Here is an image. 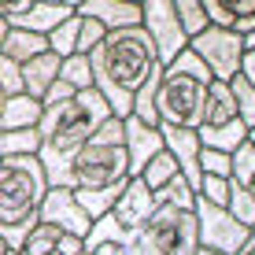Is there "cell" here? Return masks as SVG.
Listing matches in <instances>:
<instances>
[{"instance_id": "obj_7", "label": "cell", "mask_w": 255, "mask_h": 255, "mask_svg": "<svg viewBox=\"0 0 255 255\" xmlns=\"http://www.w3.org/2000/svg\"><path fill=\"white\" fill-rule=\"evenodd\" d=\"M189 48L207 63L211 78H222V82H230L237 70H241L244 33L230 30V26H215V22H207L204 30L196 33V37H189Z\"/></svg>"}, {"instance_id": "obj_16", "label": "cell", "mask_w": 255, "mask_h": 255, "mask_svg": "<svg viewBox=\"0 0 255 255\" xmlns=\"http://www.w3.org/2000/svg\"><path fill=\"white\" fill-rule=\"evenodd\" d=\"M204 11L215 26H230L237 33L255 30V0H204Z\"/></svg>"}, {"instance_id": "obj_31", "label": "cell", "mask_w": 255, "mask_h": 255, "mask_svg": "<svg viewBox=\"0 0 255 255\" xmlns=\"http://www.w3.org/2000/svg\"><path fill=\"white\" fill-rule=\"evenodd\" d=\"M196 192H200L204 200H211V204L226 207V204H230V178H222V174H204Z\"/></svg>"}, {"instance_id": "obj_1", "label": "cell", "mask_w": 255, "mask_h": 255, "mask_svg": "<svg viewBox=\"0 0 255 255\" xmlns=\"http://www.w3.org/2000/svg\"><path fill=\"white\" fill-rule=\"evenodd\" d=\"M89 63H93V85L104 93L111 115L126 119L133 115V96L137 89L163 70L159 48H155L152 33L144 26H115V30L104 33V41L89 52Z\"/></svg>"}, {"instance_id": "obj_40", "label": "cell", "mask_w": 255, "mask_h": 255, "mask_svg": "<svg viewBox=\"0 0 255 255\" xmlns=\"http://www.w3.org/2000/svg\"><path fill=\"white\" fill-rule=\"evenodd\" d=\"M15 252H19V248H11V244H7L4 237H0V255H15Z\"/></svg>"}, {"instance_id": "obj_43", "label": "cell", "mask_w": 255, "mask_h": 255, "mask_svg": "<svg viewBox=\"0 0 255 255\" xmlns=\"http://www.w3.org/2000/svg\"><path fill=\"white\" fill-rule=\"evenodd\" d=\"M15 255H19V252H15Z\"/></svg>"}, {"instance_id": "obj_4", "label": "cell", "mask_w": 255, "mask_h": 255, "mask_svg": "<svg viewBox=\"0 0 255 255\" xmlns=\"http://www.w3.org/2000/svg\"><path fill=\"white\" fill-rule=\"evenodd\" d=\"M48 174L37 155H0V237L22 248L26 233L41 218Z\"/></svg>"}, {"instance_id": "obj_18", "label": "cell", "mask_w": 255, "mask_h": 255, "mask_svg": "<svg viewBox=\"0 0 255 255\" xmlns=\"http://www.w3.org/2000/svg\"><path fill=\"white\" fill-rule=\"evenodd\" d=\"M78 11L100 19L108 30H115V26H137L140 22V4H129V0H85Z\"/></svg>"}, {"instance_id": "obj_23", "label": "cell", "mask_w": 255, "mask_h": 255, "mask_svg": "<svg viewBox=\"0 0 255 255\" xmlns=\"http://www.w3.org/2000/svg\"><path fill=\"white\" fill-rule=\"evenodd\" d=\"M230 181L255 200V144L252 140H244L241 148H233V174H230Z\"/></svg>"}, {"instance_id": "obj_10", "label": "cell", "mask_w": 255, "mask_h": 255, "mask_svg": "<svg viewBox=\"0 0 255 255\" xmlns=\"http://www.w3.org/2000/svg\"><path fill=\"white\" fill-rule=\"evenodd\" d=\"M41 222H52V226H59V230H67L74 237H85L93 218L70 185H48L45 200H41Z\"/></svg>"}, {"instance_id": "obj_15", "label": "cell", "mask_w": 255, "mask_h": 255, "mask_svg": "<svg viewBox=\"0 0 255 255\" xmlns=\"http://www.w3.org/2000/svg\"><path fill=\"white\" fill-rule=\"evenodd\" d=\"M45 115V100L30 93H7L0 96V129H22V126H37Z\"/></svg>"}, {"instance_id": "obj_35", "label": "cell", "mask_w": 255, "mask_h": 255, "mask_svg": "<svg viewBox=\"0 0 255 255\" xmlns=\"http://www.w3.org/2000/svg\"><path fill=\"white\" fill-rule=\"evenodd\" d=\"M74 93H78V89H74L70 82H63V78H56V82L48 85V93L41 96V100H45V104H56V100H67V96H74Z\"/></svg>"}, {"instance_id": "obj_27", "label": "cell", "mask_w": 255, "mask_h": 255, "mask_svg": "<svg viewBox=\"0 0 255 255\" xmlns=\"http://www.w3.org/2000/svg\"><path fill=\"white\" fill-rule=\"evenodd\" d=\"M67 15H74V11H67V7H48V4H37L30 15L19 22L22 30H33V33H48L52 26H59L67 19Z\"/></svg>"}, {"instance_id": "obj_6", "label": "cell", "mask_w": 255, "mask_h": 255, "mask_svg": "<svg viewBox=\"0 0 255 255\" xmlns=\"http://www.w3.org/2000/svg\"><path fill=\"white\" fill-rule=\"evenodd\" d=\"M211 85V70L192 48H181L170 63L163 67V78L155 85V111L159 122L170 126H192L200 122V104Z\"/></svg>"}, {"instance_id": "obj_9", "label": "cell", "mask_w": 255, "mask_h": 255, "mask_svg": "<svg viewBox=\"0 0 255 255\" xmlns=\"http://www.w3.org/2000/svg\"><path fill=\"white\" fill-rule=\"evenodd\" d=\"M140 26L152 33L163 67L170 63L181 48H189V37H185V30H181V22H178L174 0H140Z\"/></svg>"}, {"instance_id": "obj_37", "label": "cell", "mask_w": 255, "mask_h": 255, "mask_svg": "<svg viewBox=\"0 0 255 255\" xmlns=\"http://www.w3.org/2000/svg\"><path fill=\"white\" fill-rule=\"evenodd\" d=\"M41 4H48V7H67V11H78V7H82L85 0H41Z\"/></svg>"}, {"instance_id": "obj_28", "label": "cell", "mask_w": 255, "mask_h": 255, "mask_svg": "<svg viewBox=\"0 0 255 255\" xmlns=\"http://www.w3.org/2000/svg\"><path fill=\"white\" fill-rule=\"evenodd\" d=\"M174 7H178V22H181V30H185V37H196L211 22L207 11H204V0H174Z\"/></svg>"}, {"instance_id": "obj_29", "label": "cell", "mask_w": 255, "mask_h": 255, "mask_svg": "<svg viewBox=\"0 0 255 255\" xmlns=\"http://www.w3.org/2000/svg\"><path fill=\"white\" fill-rule=\"evenodd\" d=\"M230 85H233V96H237V111H241V122L252 129V126H255V85L241 74V70H237V74L230 78Z\"/></svg>"}, {"instance_id": "obj_42", "label": "cell", "mask_w": 255, "mask_h": 255, "mask_svg": "<svg viewBox=\"0 0 255 255\" xmlns=\"http://www.w3.org/2000/svg\"><path fill=\"white\" fill-rule=\"evenodd\" d=\"M129 4H140V0H129Z\"/></svg>"}, {"instance_id": "obj_13", "label": "cell", "mask_w": 255, "mask_h": 255, "mask_svg": "<svg viewBox=\"0 0 255 255\" xmlns=\"http://www.w3.org/2000/svg\"><path fill=\"white\" fill-rule=\"evenodd\" d=\"M122 129H126V152H129V178L144 170V163L152 159L155 152L163 148V129L152 126V122L126 115L122 119Z\"/></svg>"}, {"instance_id": "obj_22", "label": "cell", "mask_w": 255, "mask_h": 255, "mask_svg": "<svg viewBox=\"0 0 255 255\" xmlns=\"http://www.w3.org/2000/svg\"><path fill=\"white\" fill-rule=\"evenodd\" d=\"M41 148V129L22 126V129H0V155H37Z\"/></svg>"}, {"instance_id": "obj_17", "label": "cell", "mask_w": 255, "mask_h": 255, "mask_svg": "<svg viewBox=\"0 0 255 255\" xmlns=\"http://www.w3.org/2000/svg\"><path fill=\"white\" fill-rule=\"evenodd\" d=\"M59 63H63V59H59L52 48L48 52H37L33 59H26V63H22V89L41 100V96L48 93V85L59 78Z\"/></svg>"}, {"instance_id": "obj_41", "label": "cell", "mask_w": 255, "mask_h": 255, "mask_svg": "<svg viewBox=\"0 0 255 255\" xmlns=\"http://www.w3.org/2000/svg\"><path fill=\"white\" fill-rule=\"evenodd\" d=\"M248 140H252V144H255V126H252V129H248Z\"/></svg>"}, {"instance_id": "obj_33", "label": "cell", "mask_w": 255, "mask_h": 255, "mask_svg": "<svg viewBox=\"0 0 255 255\" xmlns=\"http://www.w3.org/2000/svg\"><path fill=\"white\" fill-rule=\"evenodd\" d=\"M37 4H41V0H0V15L7 19V26H19Z\"/></svg>"}, {"instance_id": "obj_19", "label": "cell", "mask_w": 255, "mask_h": 255, "mask_svg": "<svg viewBox=\"0 0 255 255\" xmlns=\"http://www.w3.org/2000/svg\"><path fill=\"white\" fill-rule=\"evenodd\" d=\"M0 52L22 67L26 59H33L37 52H48V33H33V30H22V26H7Z\"/></svg>"}, {"instance_id": "obj_39", "label": "cell", "mask_w": 255, "mask_h": 255, "mask_svg": "<svg viewBox=\"0 0 255 255\" xmlns=\"http://www.w3.org/2000/svg\"><path fill=\"white\" fill-rule=\"evenodd\" d=\"M192 255H226V252H215V248H207V244H196V252Z\"/></svg>"}, {"instance_id": "obj_14", "label": "cell", "mask_w": 255, "mask_h": 255, "mask_svg": "<svg viewBox=\"0 0 255 255\" xmlns=\"http://www.w3.org/2000/svg\"><path fill=\"white\" fill-rule=\"evenodd\" d=\"M237 119H241V111H237L233 85L222 82V78H211V85H207V93H204V104H200L196 129H218V126L237 122Z\"/></svg>"}, {"instance_id": "obj_26", "label": "cell", "mask_w": 255, "mask_h": 255, "mask_svg": "<svg viewBox=\"0 0 255 255\" xmlns=\"http://www.w3.org/2000/svg\"><path fill=\"white\" fill-rule=\"evenodd\" d=\"M59 78L70 82L74 89H89L93 85V63L85 52H74V56H67L63 63H59Z\"/></svg>"}, {"instance_id": "obj_30", "label": "cell", "mask_w": 255, "mask_h": 255, "mask_svg": "<svg viewBox=\"0 0 255 255\" xmlns=\"http://www.w3.org/2000/svg\"><path fill=\"white\" fill-rule=\"evenodd\" d=\"M200 170L230 178V174H233V152H222V148H200Z\"/></svg>"}, {"instance_id": "obj_25", "label": "cell", "mask_w": 255, "mask_h": 255, "mask_svg": "<svg viewBox=\"0 0 255 255\" xmlns=\"http://www.w3.org/2000/svg\"><path fill=\"white\" fill-rule=\"evenodd\" d=\"M78 30H82V15H67L59 26H52L48 30V48L56 52L59 59H67V56H74L78 52Z\"/></svg>"}, {"instance_id": "obj_12", "label": "cell", "mask_w": 255, "mask_h": 255, "mask_svg": "<svg viewBox=\"0 0 255 255\" xmlns=\"http://www.w3.org/2000/svg\"><path fill=\"white\" fill-rule=\"evenodd\" d=\"M152 211H155V192L133 174V178L126 181V189L119 192V200H115V207H111V215H115V222H119L126 233H137L140 226L152 218Z\"/></svg>"}, {"instance_id": "obj_8", "label": "cell", "mask_w": 255, "mask_h": 255, "mask_svg": "<svg viewBox=\"0 0 255 255\" xmlns=\"http://www.w3.org/2000/svg\"><path fill=\"white\" fill-rule=\"evenodd\" d=\"M192 211H196V237H200V244H207V248H215V252L233 255L252 233L244 222H237V218L230 215V207L211 204V200H204L200 192H196Z\"/></svg>"}, {"instance_id": "obj_11", "label": "cell", "mask_w": 255, "mask_h": 255, "mask_svg": "<svg viewBox=\"0 0 255 255\" xmlns=\"http://www.w3.org/2000/svg\"><path fill=\"white\" fill-rule=\"evenodd\" d=\"M163 129V144L170 148V155L178 159L181 166V178L189 181V189L196 192L200 189V178H204V170H200V133L192 126H170V122H159Z\"/></svg>"}, {"instance_id": "obj_20", "label": "cell", "mask_w": 255, "mask_h": 255, "mask_svg": "<svg viewBox=\"0 0 255 255\" xmlns=\"http://www.w3.org/2000/svg\"><path fill=\"white\" fill-rule=\"evenodd\" d=\"M178 174H181V166H178V159H174V155H170V148L163 144L159 152H155L152 159L144 163V170H140L137 178H140V181H144L148 189L155 192V189H163L166 181H174V178H178Z\"/></svg>"}, {"instance_id": "obj_3", "label": "cell", "mask_w": 255, "mask_h": 255, "mask_svg": "<svg viewBox=\"0 0 255 255\" xmlns=\"http://www.w3.org/2000/svg\"><path fill=\"white\" fill-rule=\"evenodd\" d=\"M192 204H196V192L181 174L155 189V211L133 233V255H192L200 244Z\"/></svg>"}, {"instance_id": "obj_38", "label": "cell", "mask_w": 255, "mask_h": 255, "mask_svg": "<svg viewBox=\"0 0 255 255\" xmlns=\"http://www.w3.org/2000/svg\"><path fill=\"white\" fill-rule=\"evenodd\" d=\"M233 255H255V230L248 233V241H244V244H241V248H237Z\"/></svg>"}, {"instance_id": "obj_34", "label": "cell", "mask_w": 255, "mask_h": 255, "mask_svg": "<svg viewBox=\"0 0 255 255\" xmlns=\"http://www.w3.org/2000/svg\"><path fill=\"white\" fill-rule=\"evenodd\" d=\"M241 74L255 85V30L244 33V56H241Z\"/></svg>"}, {"instance_id": "obj_32", "label": "cell", "mask_w": 255, "mask_h": 255, "mask_svg": "<svg viewBox=\"0 0 255 255\" xmlns=\"http://www.w3.org/2000/svg\"><path fill=\"white\" fill-rule=\"evenodd\" d=\"M78 15H82V11H78ZM104 33H108V26H104L100 19H93V15H82V30H78V52H85V56H89V52L104 41Z\"/></svg>"}, {"instance_id": "obj_36", "label": "cell", "mask_w": 255, "mask_h": 255, "mask_svg": "<svg viewBox=\"0 0 255 255\" xmlns=\"http://www.w3.org/2000/svg\"><path fill=\"white\" fill-rule=\"evenodd\" d=\"M19 255H22V252H19ZM45 255H85V244H82V237L70 233L59 248H52V252H45Z\"/></svg>"}, {"instance_id": "obj_2", "label": "cell", "mask_w": 255, "mask_h": 255, "mask_svg": "<svg viewBox=\"0 0 255 255\" xmlns=\"http://www.w3.org/2000/svg\"><path fill=\"white\" fill-rule=\"evenodd\" d=\"M108 119H111V108H108V100H104V93L96 89V85L78 89L74 96H67V100L45 104V115L37 122V129H41L37 159L45 163L48 185H67L74 152Z\"/></svg>"}, {"instance_id": "obj_21", "label": "cell", "mask_w": 255, "mask_h": 255, "mask_svg": "<svg viewBox=\"0 0 255 255\" xmlns=\"http://www.w3.org/2000/svg\"><path fill=\"white\" fill-rule=\"evenodd\" d=\"M67 230H59V226H52V222H41L37 218V226H33L30 233H26V241H22V255H45V252H52V248H59V244L67 241Z\"/></svg>"}, {"instance_id": "obj_5", "label": "cell", "mask_w": 255, "mask_h": 255, "mask_svg": "<svg viewBox=\"0 0 255 255\" xmlns=\"http://www.w3.org/2000/svg\"><path fill=\"white\" fill-rule=\"evenodd\" d=\"M129 181V152H126V129L122 119L111 115L96 133L85 140L70 159L67 185L74 192H104Z\"/></svg>"}, {"instance_id": "obj_24", "label": "cell", "mask_w": 255, "mask_h": 255, "mask_svg": "<svg viewBox=\"0 0 255 255\" xmlns=\"http://www.w3.org/2000/svg\"><path fill=\"white\" fill-rule=\"evenodd\" d=\"M196 133H200V144H204V148H222V152H233V148H241L244 140H248V126L237 119V122H230V126L196 129Z\"/></svg>"}]
</instances>
